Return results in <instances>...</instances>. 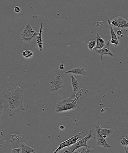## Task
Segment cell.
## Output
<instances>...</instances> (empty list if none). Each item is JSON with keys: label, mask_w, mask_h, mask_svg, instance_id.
<instances>
[{"label": "cell", "mask_w": 128, "mask_h": 153, "mask_svg": "<svg viewBox=\"0 0 128 153\" xmlns=\"http://www.w3.org/2000/svg\"><path fill=\"white\" fill-rule=\"evenodd\" d=\"M23 90L17 86L16 89L7 91L3 94V97L7 103L8 114L10 117L13 116L16 112L19 110L24 111Z\"/></svg>", "instance_id": "obj_1"}, {"label": "cell", "mask_w": 128, "mask_h": 153, "mask_svg": "<svg viewBox=\"0 0 128 153\" xmlns=\"http://www.w3.org/2000/svg\"><path fill=\"white\" fill-rule=\"evenodd\" d=\"M77 103L73 102L70 97H67L60 100L56 104L55 111L56 112L67 111L76 108Z\"/></svg>", "instance_id": "obj_2"}, {"label": "cell", "mask_w": 128, "mask_h": 153, "mask_svg": "<svg viewBox=\"0 0 128 153\" xmlns=\"http://www.w3.org/2000/svg\"><path fill=\"white\" fill-rule=\"evenodd\" d=\"M94 138L95 137L93 136V133L92 130H90V132L85 137L81 139L80 140L77 142L76 143L74 144L72 146L68 147L65 151L62 153H72L75 152L76 149L82 147H85L86 148H88L90 146H88L87 144V142L89 139Z\"/></svg>", "instance_id": "obj_3"}, {"label": "cell", "mask_w": 128, "mask_h": 153, "mask_svg": "<svg viewBox=\"0 0 128 153\" xmlns=\"http://www.w3.org/2000/svg\"><path fill=\"white\" fill-rule=\"evenodd\" d=\"M39 32L33 29L29 22H27L25 28L21 33V39L22 41L30 42L34 37L38 35Z\"/></svg>", "instance_id": "obj_4"}, {"label": "cell", "mask_w": 128, "mask_h": 153, "mask_svg": "<svg viewBox=\"0 0 128 153\" xmlns=\"http://www.w3.org/2000/svg\"><path fill=\"white\" fill-rule=\"evenodd\" d=\"M81 137V133H79L76 135L73 136V137H71L70 139H68L65 141L62 142V143H60L58 147L53 153H58L63 148L67 147H68L74 144L77 142L78 139L80 138Z\"/></svg>", "instance_id": "obj_5"}, {"label": "cell", "mask_w": 128, "mask_h": 153, "mask_svg": "<svg viewBox=\"0 0 128 153\" xmlns=\"http://www.w3.org/2000/svg\"><path fill=\"white\" fill-rule=\"evenodd\" d=\"M110 22L112 27L120 28H128V21L121 16L110 20Z\"/></svg>", "instance_id": "obj_6"}, {"label": "cell", "mask_w": 128, "mask_h": 153, "mask_svg": "<svg viewBox=\"0 0 128 153\" xmlns=\"http://www.w3.org/2000/svg\"><path fill=\"white\" fill-rule=\"evenodd\" d=\"M62 76L60 74H56L51 82V91L55 92L62 88Z\"/></svg>", "instance_id": "obj_7"}, {"label": "cell", "mask_w": 128, "mask_h": 153, "mask_svg": "<svg viewBox=\"0 0 128 153\" xmlns=\"http://www.w3.org/2000/svg\"><path fill=\"white\" fill-rule=\"evenodd\" d=\"M100 124L98 123L96 125L95 130L97 132V142L96 144L106 148H110V146L106 141V139L103 137L100 129Z\"/></svg>", "instance_id": "obj_8"}, {"label": "cell", "mask_w": 128, "mask_h": 153, "mask_svg": "<svg viewBox=\"0 0 128 153\" xmlns=\"http://www.w3.org/2000/svg\"><path fill=\"white\" fill-rule=\"evenodd\" d=\"M110 40H108L105 46L101 49H95L96 52L100 54L101 59H103V56L105 55H108L109 56H113L114 54L109 49V44Z\"/></svg>", "instance_id": "obj_9"}, {"label": "cell", "mask_w": 128, "mask_h": 153, "mask_svg": "<svg viewBox=\"0 0 128 153\" xmlns=\"http://www.w3.org/2000/svg\"><path fill=\"white\" fill-rule=\"evenodd\" d=\"M66 74H73L75 75H80L83 76H85L87 74L86 70L84 67L80 66L75 68L72 69L66 72Z\"/></svg>", "instance_id": "obj_10"}, {"label": "cell", "mask_w": 128, "mask_h": 153, "mask_svg": "<svg viewBox=\"0 0 128 153\" xmlns=\"http://www.w3.org/2000/svg\"><path fill=\"white\" fill-rule=\"evenodd\" d=\"M43 23L41 22L40 32H39L38 35L36 37H37V43L38 47L39 50H40V52H42L43 51V38H42V33H43Z\"/></svg>", "instance_id": "obj_11"}, {"label": "cell", "mask_w": 128, "mask_h": 153, "mask_svg": "<svg viewBox=\"0 0 128 153\" xmlns=\"http://www.w3.org/2000/svg\"><path fill=\"white\" fill-rule=\"evenodd\" d=\"M20 145L21 153H35L36 152L35 149L28 146L23 142L21 143Z\"/></svg>", "instance_id": "obj_12"}, {"label": "cell", "mask_w": 128, "mask_h": 153, "mask_svg": "<svg viewBox=\"0 0 128 153\" xmlns=\"http://www.w3.org/2000/svg\"><path fill=\"white\" fill-rule=\"evenodd\" d=\"M101 132L105 139L108 138L113 132L112 129L100 128Z\"/></svg>", "instance_id": "obj_13"}, {"label": "cell", "mask_w": 128, "mask_h": 153, "mask_svg": "<svg viewBox=\"0 0 128 153\" xmlns=\"http://www.w3.org/2000/svg\"><path fill=\"white\" fill-rule=\"evenodd\" d=\"M71 82L72 86H73V91L74 92L79 91V85L77 79L72 75L71 76Z\"/></svg>", "instance_id": "obj_14"}, {"label": "cell", "mask_w": 128, "mask_h": 153, "mask_svg": "<svg viewBox=\"0 0 128 153\" xmlns=\"http://www.w3.org/2000/svg\"><path fill=\"white\" fill-rule=\"evenodd\" d=\"M22 55L26 59H29L32 57L34 55V53L31 50H24L23 51Z\"/></svg>", "instance_id": "obj_15"}, {"label": "cell", "mask_w": 128, "mask_h": 153, "mask_svg": "<svg viewBox=\"0 0 128 153\" xmlns=\"http://www.w3.org/2000/svg\"><path fill=\"white\" fill-rule=\"evenodd\" d=\"M108 22L110 28L111 39H118V37H117L116 34L115 32H114L113 28H112V27L111 26L110 22V20L109 19H108Z\"/></svg>", "instance_id": "obj_16"}, {"label": "cell", "mask_w": 128, "mask_h": 153, "mask_svg": "<svg viewBox=\"0 0 128 153\" xmlns=\"http://www.w3.org/2000/svg\"><path fill=\"white\" fill-rule=\"evenodd\" d=\"M96 43L95 40H91L88 42V47L89 49L90 50H93L95 48L96 46Z\"/></svg>", "instance_id": "obj_17"}, {"label": "cell", "mask_w": 128, "mask_h": 153, "mask_svg": "<svg viewBox=\"0 0 128 153\" xmlns=\"http://www.w3.org/2000/svg\"><path fill=\"white\" fill-rule=\"evenodd\" d=\"M10 138H12V139H11L10 143H14L16 142L17 141L19 140V139L22 138V136L19 137V136L16 135V134H12Z\"/></svg>", "instance_id": "obj_18"}, {"label": "cell", "mask_w": 128, "mask_h": 153, "mask_svg": "<svg viewBox=\"0 0 128 153\" xmlns=\"http://www.w3.org/2000/svg\"><path fill=\"white\" fill-rule=\"evenodd\" d=\"M121 144L123 146H128V140L125 137H123L121 138Z\"/></svg>", "instance_id": "obj_19"}, {"label": "cell", "mask_w": 128, "mask_h": 153, "mask_svg": "<svg viewBox=\"0 0 128 153\" xmlns=\"http://www.w3.org/2000/svg\"><path fill=\"white\" fill-rule=\"evenodd\" d=\"M110 43L111 44L113 45L115 47H117V46L120 45V43L118 41V39H111L110 40Z\"/></svg>", "instance_id": "obj_20"}, {"label": "cell", "mask_w": 128, "mask_h": 153, "mask_svg": "<svg viewBox=\"0 0 128 153\" xmlns=\"http://www.w3.org/2000/svg\"><path fill=\"white\" fill-rule=\"evenodd\" d=\"M21 150V147L17 148H11V153H20Z\"/></svg>", "instance_id": "obj_21"}, {"label": "cell", "mask_w": 128, "mask_h": 153, "mask_svg": "<svg viewBox=\"0 0 128 153\" xmlns=\"http://www.w3.org/2000/svg\"><path fill=\"white\" fill-rule=\"evenodd\" d=\"M4 109V105H3V102L2 100H0V114H1V117H2V114Z\"/></svg>", "instance_id": "obj_22"}, {"label": "cell", "mask_w": 128, "mask_h": 153, "mask_svg": "<svg viewBox=\"0 0 128 153\" xmlns=\"http://www.w3.org/2000/svg\"><path fill=\"white\" fill-rule=\"evenodd\" d=\"M93 152H94V151L93 149L90 146L87 148V151L85 153H93Z\"/></svg>", "instance_id": "obj_23"}, {"label": "cell", "mask_w": 128, "mask_h": 153, "mask_svg": "<svg viewBox=\"0 0 128 153\" xmlns=\"http://www.w3.org/2000/svg\"><path fill=\"white\" fill-rule=\"evenodd\" d=\"M14 10L15 12H16L17 13H20L21 11V9L20 7L18 6H16L14 8Z\"/></svg>", "instance_id": "obj_24"}, {"label": "cell", "mask_w": 128, "mask_h": 153, "mask_svg": "<svg viewBox=\"0 0 128 153\" xmlns=\"http://www.w3.org/2000/svg\"><path fill=\"white\" fill-rule=\"evenodd\" d=\"M58 68L60 70H64L65 68V65L64 63H61L59 66Z\"/></svg>", "instance_id": "obj_25"}, {"label": "cell", "mask_w": 128, "mask_h": 153, "mask_svg": "<svg viewBox=\"0 0 128 153\" xmlns=\"http://www.w3.org/2000/svg\"><path fill=\"white\" fill-rule=\"evenodd\" d=\"M117 34L118 36L122 37L123 36V32L121 30H119L117 31Z\"/></svg>", "instance_id": "obj_26"}, {"label": "cell", "mask_w": 128, "mask_h": 153, "mask_svg": "<svg viewBox=\"0 0 128 153\" xmlns=\"http://www.w3.org/2000/svg\"><path fill=\"white\" fill-rule=\"evenodd\" d=\"M87 149L84 148L81 151H78V152H75V153H85Z\"/></svg>", "instance_id": "obj_27"}, {"label": "cell", "mask_w": 128, "mask_h": 153, "mask_svg": "<svg viewBox=\"0 0 128 153\" xmlns=\"http://www.w3.org/2000/svg\"><path fill=\"white\" fill-rule=\"evenodd\" d=\"M126 153H128V146H123Z\"/></svg>", "instance_id": "obj_28"}, {"label": "cell", "mask_w": 128, "mask_h": 153, "mask_svg": "<svg viewBox=\"0 0 128 153\" xmlns=\"http://www.w3.org/2000/svg\"><path fill=\"white\" fill-rule=\"evenodd\" d=\"M60 129H61V130H64L65 129V127L64 126H63L62 125H61L59 127Z\"/></svg>", "instance_id": "obj_29"}, {"label": "cell", "mask_w": 128, "mask_h": 153, "mask_svg": "<svg viewBox=\"0 0 128 153\" xmlns=\"http://www.w3.org/2000/svg\"><path fill=\"white\" fill-rule=\"evenodd\" d=\"M125 137L126 138V139H127L128 140V135H126Z\"/></svg>", "instance_id": "obj_30"}, {"label": "cell", "mask_w": 128, "mask_h": 153, "mask_svg": "<svg viewBox=\"0 0 128 153\" xmlns=\"http://www.w3.org/2000/svg\"><path fill=\"white\" fill-rule=\"evenodd\" d=\"M75 153V152H73V153Z\"/></svg>", "instance_id": "obj_31"}]
</instances>
